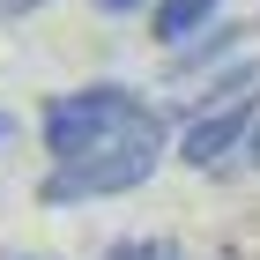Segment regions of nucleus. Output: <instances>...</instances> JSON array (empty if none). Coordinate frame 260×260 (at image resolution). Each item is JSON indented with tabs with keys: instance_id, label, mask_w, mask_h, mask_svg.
I'll use <instances>...</instances> for the list:
<instances>
[{
	"instance_id": "nucleus-4",
	"label": "nucleus",
	"mask_w": 260,
	"mask_h": 260,
	"mask_svg": "<svg viewBox=\"0 0 260 260\" xmlns=\"http://www.w3.org/2000/svg\"><path fill=\"white\" fill-rule=\"evenodd\" d=\"M112 260H164V245H156V238H134V245H119Z\"/></svg>"
},
{
	"instance_id": "nucleus-7",
	"label": "nucleus",
	"mask_w": 260,
	"mask_h": 260,
	"mask_svg": "<svg viewBox=\"0 0 260 260\" xmlns=\"http://www.w3.org/2000/svg\"><path fill=\"white\" fill-rule=\"evenodd\" d=\"M0 260H52V253H0Z\"/></svg>"
},
{
	"instance_id": "nucleus-3",
	"label": "nucleus",
	"mask_w": 260,
	"mask_h": 260,
	"mask_svg": "<svg viewBox=\"0 0 260 260\" xmlns=\"http://www.w3.org/2000/svg\"><path fill=\"white\" fill-rule=\"evenodd\" d=\"M223 0H156V38H193Z\"/></svg>"
},
{
	"instance_id": "nucleus-1",
	"label": "nucleus",
	"mask_w": 260,
	"mask_h": 260,
	"mask_svg": "<svg viewBox=\"0 0 260 260\" xmlns=\"http://www.w3.org/2000/svg\"><path fill=\"white\" fill-rule=\"evenodd\" d=\"M45 201H104L134 193L149 171L164 164V119L126 89V82H89L45 104Z\"/></svg>"
},
{
	"instance_id": "nucleus-2",
	"label": "nucleus",
	"mask_w": 260,
	"mask_h": 260,
	"mask_svg": "<svg viewBox=\"0 0 260 260\" xmlns=\"http://www.w3.org/2000/svg\"><path fill=\"white\" fill-rule=\"evenodd\" d=\"M253 119H260V97H253V89H245V97H223L216 112H201V119L186 126V141H179L186 164H193V171H216V164L253 134Z\"/></svg>"
},
{
	"instance_id": "nucleus-9",
	"label": "nucleus",
	"mask_w": 260,
	"mask_h": 260,
	"mask_svg": "<svg viewBox=\"0 0 260 260\" xmlns=\"http://www.w3.org/2000/svg\"><path fill=\"white\" fill-rule=\"evenodd\" d=\"M0 134H8V119H0Z\"/></svg>"
},
{
	"instance_id": "nucleus-10",
	"label": "nucleus",
	"mask_w": 260,
	"mask_h": 260,
	"mask_svg": "<svg viewBox=\"0 0 260 260\" xmlns=\"http://www.w3.org/2000/svg\"><path fill=\"white\" fill-rule=\"evenodd\" d=\"M164 260H171V253H164Z\"/></svg>"
},
{
	"instance_id": "nucleus-5",
	"label": "nucleus",
	"mask_w": 260,
	"mask_h": 260,
	"mask_svg": "<svg viewBox=\"0 0 260 260\" xmlns=\"http://www.w3.org/2000/svg\"><path fill=\"white\" fill-rule=\"evenodd\" d=\"M141 0H97V15H134Z\"/></svg>"
},
{
	"instance_id": "nucleus-8",
	"label": "nucleus",
	"mask_w": 260,
	"mask_h": 260,
	"mask_svg": "<svg viewBox=\"0 0 260 260\" xmlns=\"http://www.w3.org/2000/svg\"><path fill=\"white\" fill-rule=\"evenodd\" d=\"M253 164H260V119H253Z\"/></svg>"
},
{
	"instance_id": "nucleus-6",
	"label": "nucleus",
	"mask_w": 260,
	"mask_h": 260,
	"mask_svg": "<svg viewBox=\"0 0 260 260\" xmlns=\"http://www.w3.org/2000/svg\"><path fill=\"white\" fill-rule=\"evenodd\" d=\"M30 8H45V0H0V15H30Z\"/></svg>"
}]
</instances>
